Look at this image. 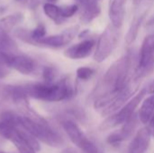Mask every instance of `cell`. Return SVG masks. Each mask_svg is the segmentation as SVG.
I'll return each instance as SVG.
<instances>
[{
  "instance_id": "obj_1",
  "label": "cell",
  "mask_w": 154,
  "mask_h": 153,
  "mask_svg": "<svg viewBox=\"0 0 154 153\" xmlns=\"http://www.w3.org/2000/svg\"><path fill=\"white\" fill-rule=\"evenodd\" d=\"M23 115L19 116V128L26 131L38 141L52 146L60 147L63 145L62 137L51 128L50 124L32 108L29 104L24 103L19 106Z\"/></svg>"
},
{
  "instance_id": "obj_2",
  "label": "cell",
  "mask_w": 154,
  "mask_h": 153,
  "mask_svg": "<svg viewBox=\"0 0 154 153\" xmlns=\"http://www.w3.org/2000/svg\"><path fill=\"white\" fill-rule=\"evenodd\" d=\"M26 96L46 102H59L74 96V88L70 83L62 79L58 83H35L23 85Z\"/></svg>"
},
{
  "instance_id": "obj_3",
  "label": "cell",
  "mask_w": 154,
  "mask_h": 153,
  "mask_svg": "<svg viewBox=\"0 0 154 153\" xmlns=\"http://www.w3.org/2000/svg\"><path fill=\"white\" fill-rule=\"evenodd\" d=\"M130 53H127L126 55L114 62L106 72L98 87L96 88V95L97 93V97L112 91L124 89L127 86L126 79L130 69Z\"/></svg>"
},
{
  "instance_id": "obj_4",
  "label": "cell",
  "mask_w": 154,
  "mask_h": 153,
  "mask_svg": "<svg viewBox=\"0 0 154 153\" xmlns=\"http://www.w3.org/2000/svg\"><path fill=\"white\" fill-rule=\"evenodd\" d=\"M146 93H147V88H143L136 96H134L131 100H129L126 103V105H125L121 108L119 112L111 115L104 122H102L98 127L99 131L103 132V131L110 130L122 124H125V122L134 114L135 109L140 105Z\"/></svg>"
},
{
  "instance_id": "obj_5",
  "label": "cell",
  "mask_w": 154,
  "mask_h": 153,
  "mask_svg": "<svg viewBox=\"0 0 154 153\" xmlns=\"http://www.w3.org/2000/svg\"><path fill=\"white\" fill-rule=\"evenodd\" d=\"M119 29L109 24L98 38L97 48L94 54V60L97 62H103L114 51L119 40Z\"/></svg>"
},
{
  "instance_id": "obj_6",
  "label": "cell",
  "mask_w": 154,
  "mask_h": 153,
  "mask_svg": "<svg viewBox=\"0 0 154 153\" xmlns=\"http://www.w3.org/2000/svg\"><path fill=\"white\" fill-rule=\"evenodd\" d=\"M63 129L69 140L75 144L83 153H100L98 148L89 141L79 127L72 121H65L63 123Z\"/></svg>"
},
{
  "instance_id": "obj_7",
  "label": "cell",
  "mask_w": 154,
  "mask_h": 153,
  "mask_svg": "<svg viewBox=\"0 0 154 153\" xmlns=\"http://www.w3.org/2000/svg\"><path fill=\"white\" fill-rule=\"evenodd\" d=\"M0 60L9 69H14L23 75H29L35 69L36 63L29 56L24 54L0 53Z\"/></svg>"
},
{
  "instance_id": "obj_8",
  "label": "cell",
  "mask_w": 154,
  "mask_h": 153,
  "mask_svg": "<svg viewBox=\"0 0 154 153\" xmlns=\"http://www.w3.org/2000/svg\"><path fill=\"white\" fill-rule=\"evenodd\" d=\"M79 30V25H73L64 30L61 33L51 36H45L44 38L36 41L35 45L50 47V48H60L69 44L78 34Z\"/></svg>"
},
{
  "instance_id": "obj_9",
  "label": "cell",
  "mask_w": 154,
  "mask_h": 153,
  "mask_svg": "<svg viewBox=\"0 0 154 153\" xmlns=\"http://www.w3.org/2000/svg\"><path fill=\"white\" fill-rule=\"evenodd\" d=\"M138 119H139V116H137L135 114H134L129 119H127L125 122L123 127L119 131L114 132L108 135V137L106 139L107 142L109 144L116 145V144H119L122 142L129 139L133 135L134 130L137 127Z\"/></svg>"
},
{
  "instance_id": "obj_10",
  "label": "cell",
  "mask_w": 154,
  "mask_h": 153,
  "mask_svg": "<svg viewBox=\"0 0 154 153\" xmlns=\"http://www.w3.org/2000/svg\"><path fill=\"white\" fill-rule=\"evenodd\" d=\"M154 65V52L149 36H147L143 44L139 54L138 63V77H141L150 71Z\"/></svg>"
},
{
  "instance_id": "obj_11",
  "label": "cell",
  "mask_w": 154,
  "mask_h": 153,
  "mask_svg": "<svg viewBox=\"0 0 154 153\" xmlns=\"http://www.w3.org/2000/svg\"><path fill=\"white\" fill-rule=\"evenodd\" d=\"M96 45V41L91 39L84 40L77 44H74L68 48L64 55L71 60H81L88 57L93 51Z\"/></svg>"
},
{
  "instance_id": "obj_12",
  "label": "cell",
  "mask_w": 154,
  "mask_h": 153,
  "mask_svg": "<svg viewBox=\"0 0 154 153\" xmlns=\"http://www.w3.org/2000/svg\"><path fill=\"white\" fill-rule=\"evenodd\" d=\"M151 134L147 127L141 129L137 132L134 137L129 149L128 153H145L148 150L151 142Z\"/></svg>"
},
{
  "instance_id": "obj_13",
  "label": "cell",
  "mask_w": 154,
  "mask_h": 153,
  "mask_svg": "<svg viewBox=\"0 0 154 153\" xmlns=\"http://www.w3.org/2000/svg\"><path fill=\"white\" fill-rule=\"evenodd\" d=\"M127 0H113L109 6V18L111 24L116 28H120L125 19V5Z\"/></svg>"
},
{
  "instance_id": "obj_14",
  "label": "cell",
  "mask_w": 154,
  "mask_h": 153,
  "mask_svg": "<svg viewBox=\"0 0 154 153\" xmlns=\"http://www.w3.org/2000/svg\"><path fill=\"white\" fill-rule=\"evenodd\" d=\"M133 93H134V91H132L131 88L128 86L126 87H125L124 90L121 92V94L118 96V97L114 101V103L112 105H110L107 108H106L105 110H103L101 112L102 115H104V116L110 115L112 113H114L116 110L122 108L125 105V102L128 101V99L131 97Z\"/></svg>"
},
{
  "instance_id": "obj_15",
  "label": "cell",
  "mask_w": 154,
  "mask_h": 153,
  "mask_svg": "<svg viewBox=\"0 0 154 153\" xmlns=\"http://www.w3.org/2000/svg\"><path fill=\"white\" fill-rule=\"evenodd\" d=\"M101 13V8L97 0H93L91 3L83 7V11L80 15V21L83 23H89L96 19Z\"/></svg>"
},
{
  "instance_id": "obj_16",
  "label": "cell",
  "mask_w": 154,
  "mask_h": 153,
  "mask_svg": "<svg viewBox=\"0 0 154 153\" xmlns=\"http://www.w3.org/2000/svg\"><path fill=\"white\" fill-rule=\"evenodd\" d=\"M23 19V15L21 13H14L6 15L0 19V32L9 33L18 23Z\"/></svg>"
},
{
  "instance_id": "obj_17",
  "label": "cell",
  "mask_w": 154,
  "mask_h": 153,
  "mask_svg": "<svg viewBox=\"0 0 154 153\" xmlns=\"http://www.w3.org/2000/svg\"><path fill=\"white\" fill-rule=\"evenodd\" d=\"M144 17H145V13L134 18V20H133V22H132L129 29H128L126 36H125V42L128 45L132 44L136 40V38L138 36L139 30H140L142 23L144 20Z\"/></svg>"
},
{
  "instance_id": "obj_18",
  "label": "cell",
  "mask_w": 154,
  "mask_h": 153,
  "mask_svg": "<svg viewBox=\"0 0 154 153\" xmlns=\"http://www.w3.org/2000/svg\"><path fill=\"white\" fill-rule=\"evenodd\" d=\"M17 44L10 37L9 33L0 32V53L13 54L17 53Z\"/></svg>"
},
{
  "instance_id": "obj_19",
  "label": "cell",
  "mask_w": 154,
  "mask_h": 153,
  "mask_svg": "<svg viewBox=\"0 0 154 153\" xmlns=\"http://www.w3.org/2000/svg\"><path fill=\"white\" fill-rule=\"evenodd\" d=\"M154 115V104L150 97L144 100L143 103L140 111H139V119L143 124H148L151 118Z\"/></svg>"
},
{
  "instance_id": "obj_20",
  "label": "cell",
  "mask_w": 154,
  "mask_h": 153,
  "mask_svg": "<svg viewBox=\"0 0 154 153\" xmlns=\"http://www.w3.org/2000/svg\"><path fill=\"white\" fill-rule=\"evenodd\" d=\"M10 142L14 144L15 148L17 149L19 153H36V151L32 147H30L21 137L19 133V128L12 136V138L10 139Z\"/></svg>"
},
{
  "instance_id": "obj_21",
  "label": "cell",
  "mask_w": 154,
  "mask_h": 153,
  "mask_svg": "<svg viewBox=\"0 0 154 153\" xmlns=\"http://www.w3.org/2000/svg\"><path fill=\"white\" fill-rule=\"evenodd\" d=\"M44 14L56 23H60L63 21V18L60 15V8L57 6L55 4L46 3L43 5Z\"/></svg>"
},
{
  "instance_id": "obj_22",
  "label": "cell",
  "mask_w": 154,
  "mask_h": 153,
  "mask_svg": "<svg viewBox=\"0 0 154 153\" xmlns=\"http://www.w3.org/2000/svg\"><path fill=\"white\" fill-rule=\"evenodd\" d=\"M57 76V70L54 67L46 66L42 70V78L43 82L46 84H52Z\"/></svg>"
},
{
  "instance_id": "obj_23",
  "label": "cell",
  "mask_w": 154,
  "mask_h": 153,
  "mask_svg": "<svg viewBox=\"0 0 154 153\" xmlns=\"http://www.w3.org/2000/svg\"><path fill=\"white\" fill-rule=\"evenodd\" d=\"M77 77L80 80L89 79L95 73V69L89 67H80L77 69Z\"/></svg>"
},
{
  "instance_id": "obj_24",
  "label": "cell",
  "mask_w": 154,
  "mask_h": 153,
  "mask_svg": "<svg viewBox=\"0 0 154 153\" xmlns=\"http://www.w3.org/2000/svg\"><path fill=\"white\" fill-rule=\"evenodd\" d=\"M60 15L63 19L69 18L73 16L79 10L78 5H64L60 7Z\"/></svg>"
},
{
  "instance_id": "obj_25",
  "label": "cell",
  "mask_w": 154,
  "mask_h": 153,
  "mask_svg": "<svg viewBox=\"0 0 154 153\" xmlns=\"http://www.w3.org/2000/svg\"><path fill=\"white\" fill-rule=\"evenodd\" d=\"M9 71H10V69L5 63H3L2 60H0V78L6 77L8 75Z\"/></svg>"
},
{
  "instance_id": "obj_26",
  "label": "cell",
  "mask_w": 154,
  "mask_h": 153,
  "mask_svg": "<svg viewBox=\"0 0 154 153\" xmlns=\"http://www.w3.org/2000/svg\"><path fill=\"white\" fill-rule=\"evenodd\" d=\"M40 3H41V0H27V2H26L27 6L32 10L36 9L39 6Z\"/></svg>"
},
{
  "instance_id": "obj_27",
  "label": "cell",
  "mask_w": 154,
  "mask_h": 153,
  "mask_svg": "<svg viewBox=\"0 0 154 153\" xmlns=\"http://www.w3.org/2000/svg\"><path fill=\"white\" fill-rule=\"evenodd\" d=\"M147 129L149 130L151 136H153L154 137V115H152V117L151 118V120L149 121V123H148Z\"/></svg>"
},
{
  "instance_id": "obj_28",
  "label": "cell",
  "mask_w": 154,
  "mask_h": 153,
  "mask_svg": "<svg viewBox=\"0 0 154 153\" xmlns=\"http://www.w3.org/2000/svg\"><path fill=\"white\" fill-rule=\"evenodd\" d=\"M60 153H81L79 152L78 150H76V149H74V148H72V147H68V148H66V149H64Z\"/></svg>"
},
{
  "instance_id": "obj_29",
  "label": "cell",
  "mask_w": 154,
  "mask_h": 153,
  "mask_svg": "<svg viewBox=\"0 0 154 153\" xmlns=\"http://www.w3.org/2000/svg\"><path fill=\"white\" fill-rule=\"evenodd\" d=\"M74 1L77 3V5H82L84 7L87 5H88L89 3H91L93 0H74Z\"/></svg>"
},
{
  "instance_id": "obj_30",
  "label": "cell",
  "mask_w": 154,
  "mask_h": 153,
  "mask_svg": "<svg viewBox=\"0 0 154 153\" xmlns=\"http://www.w3.org/2000/svg\"><path fill=\"white\" fill-rule=\"evenodd\" d=\"M147 92L150 94H154V81L149 86V87H147Z\"/></svg>"
},
{
  "instance_id": "obj_31",
  "label": "cell",
  "mask_w": 154,
  "mask_h": 153,
  "mask_svg": "<svg viewBox=\"0 0 154 153\" xmlns=\"http://www.w3.org/2000/svg\"><path fill=\"white\" fill-rule=\"evenodd\" d=\"M149 39H150V41H151V43H152V50H153L154 52V34H152V35H149Z\"/></svg>"
},
{
  "instance_id": "obj_32",
  "label": "cell",
  "mask_w": 154,
  "mask_h": 153,
  "mask_svg": "<svg viewBox=\"0 0 154 153\" xmlns=\"http://www.w3.org/2000/svg\"><path fill=\"white\" fill-rule=\"evenodd\" d=\"M88 30L83 31V32L79 34V38H84L85 36H87V35H88Z\"/></svg>"
},
{
  "instance_id": "obj_33",
  "label": "cell",
  "mask_w": 154,
  "mask_h": 153,
  "mask_svg": "<svg viewBox=\"0 0 154 153\" xmlns=\"http://www.w3.org/2000/svg\"><path fill=\"white\" fill-rule=\"evenodd\" d=\"M58 0H47V3H50V4H55Z\"/></svg>"
},
{
  "instance_id": "obj_34",
  "label": "cell",
  "mask_w": 154,
  "mask_h": 153,
  "mask_svg": "<svg viewBox=\"0 0 154 153\" xmlns=\"http://www.w3.org/2000/svg\"><path fill=\"white\" fill-rule=\"evenodd\" d=\"M141 1H142V0H134V3L135 5H138Z\"/></svg>"
},
{
  "instance_id": "obj_35",
  "label": "cell",
  "mask_w": 154,
  "mask_h": 153,
  "mask_svg": "<svg viewBox=\"0 0 154 153\" xmlns=\"http://www.w3.org/2000/svg\"><path fill=\"white\" fill-rule=\"evenodd\" d=\"M150 98H151V100L152 101V103L154 104V95H152V96H149Z\"/></svg>"
},
{
  "instance_id": "obj_36",
  "label": "cell",
  "mask_w": 154,
  "mask_h": 153,
  "mask_svg": "<svg viewBox=\"0 0 154 153\" xmlns=\"http://www.w3.org/2000/svg\"><path fill=\"white\" fill-rule=\"evenodd\" d=\"M0 153H5V152H4V151H0Z\"/></svg>"
},
{
  "instance_id": "obj_37",
  "label": "cell",
  "mask_w": 154,
  "mask_h": 153,
  "mask_svg": "<svg viewBox=\"0 0 154 153\" xmlns=\"http://www.w3.org/2000/svg\"><path fill=\"white\" fill-rule=\"evenodd\" d=\"M15 1H22V0H15Z\"/></svg>"
},
{
  "instance_id": "obj_38",
  "label": "cell",
  "mask_w": 154,
  "mask_h": 153,
  "mask_svg": "<svg viewBox=\"0 0 154 153\" xmlns=\"http://www.w3.org/2000/svg\"><path fill=\"white\" fill-rule=\"evenodd\" d=\"M97 1H99V0H97Z\"/></svg>"
}]
</instances>
